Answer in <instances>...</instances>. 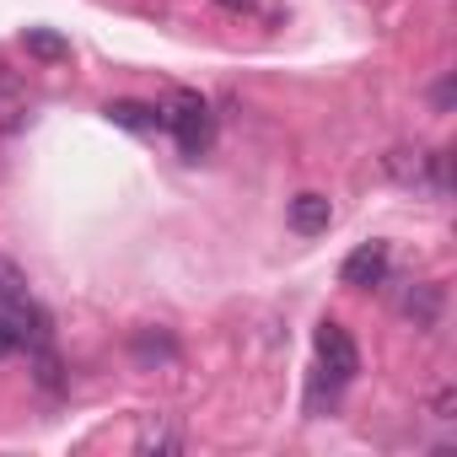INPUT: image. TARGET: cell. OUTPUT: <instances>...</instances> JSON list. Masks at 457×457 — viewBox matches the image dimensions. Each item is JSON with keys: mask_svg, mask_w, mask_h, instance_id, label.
Listing matches in <instances>:
<instances>
[{"mask_svg": "<svg viewBox=\"0 0 457 457\" xmlns=\"http://www.w3.org/2000/svg\"><path fill=\"white\" fill-rule=\"evenodd\" d=\"M312 345H318V366H323V377H328L334 387H345V382L361 371V350H355L350 328H339L334 318H328V323H318Z\"/></svg>", "mask_w": 457, "mask_h": 457, "instance_id": "cell-2", "label": "cell"}, {"mask_svg": "<svg viewBox=\"0 0 457 457\" xmlns=\"http://www.w3.org/2000/svg\"><path fill=\"white\" fill-rule=\"evenodd\" d=\"M398 312H403L414 328H436V318H441V286H414V291H403V296H398Z\"/></svg>", "mask_w": 457, "mask_h": 457, "instance_id": "cell-8", "label": "cell"}, {"mask_svg": "<svg viewBox=\"0 0 457 457\" xmlns=\"http://www.w3.org/2000/svg\"><path fill=\"white\" fill-rule=\"evenodd\" d=\"M135 452H156V457H172V452H183V430H178V420L172 414H145L140 420V430H135Z\"/></svg>", "mask_w": 457, "mask_h": 457, "instance_id": "cell-5", "label": "cell"}, {"mask_svg": "<svg viewBox=\"0 0 457 457\" xmlns=\"http://www.w3.org/2000/svg\"><path fill=\"white\" fill-rule=\"evenodd\" d=\"M17 302H28V275L17 259H0V307H17Z\"/></svg>", "mask_w": 457, "mask_h": 457, "instance_id": "cell-11", "label": "cell"}, {"mask_svg": "<svg viewBox=\"0 0 457 457\" xmlns=\"http://www.w3.org/2000/svg\"><path fill=\"white\" fill-rule=\"evenodd\" d=\"M328 220H334V204L323 194H296L291 199V232L318 237V232H328Z\"/></svg>", "mask_w": 457, "mask_h": 457, "instance_id": "cell-7", "label": "cell"}, {"mask_svg": "<svg viewBox=\"0 0 457 457\" xmlns=\"http://www.w3.org/2000/svg\"><path fill=\"white\" fill-rule=\"evenodd\" d=\"M22 49H28L33 60H44V65H65V60H71V38H60L54 28H28V33H22Z\"/></svg>", "mask_w": 457, "mask_h": 457, "instance_id": "cell-9", "label": "cell"}, {"mask_svg": "<svg viewBox=\"0 0 457 457\" xmlns=\"http://www.w3.org/2000/svg\"><path fill=\"white\" fill-rule=\"evenodd\" d=\"M17 97H22V76H17L12 65H0V108L17 103Z\"/></svg>", "mask_w": 457, "mask_h": 457, "instance_id": "cell-12", "label": "cell"}, {"mask_svg": "<svg viewBox=\"0 0 457 457\" xmlns=\"http://www.w3.org/2000/svg\"><path fill=\"white\" fill-rule=\"evenodd\" d=\"M129 355H135L140 366H167V361H178V345H172L167 334L145 328V334H135V339H129Z\"/></svg>", "mask_w": 457, "mask_h": 457, "instance_id": "cell-10", "label": "cell"}, {"mask_svg": "<svg viewBox=\"0 0 457 457\" xmlns=\"http://www.w3.org/2000/svg\"><path fill=\"white\" fill-rule=\"evenodd\" d=\"M119 129H167V108H156V103H135V97H119V103H108L103 108Z\"/></svg>", "mask_w": 457, "mask_h": 457, "instance_id": "cell-6", "label": "cell"}, {"mask_svg": "<svg viewBox=\"0 0 457 457\" xmlns=\"http://www.w3.org/2000/svg\"><path fill=\"white\" fill-rule=\"evenodd\" d=\"M452 97H457V81H452V76H441V81L430 87V103H436V113H446V108H452Z\"/></svg>", "mask_w": 457, "mask_h": 457, "instance_id": "cell-13", "label": "cell"}, {"mask_svg": "<svg viewBox=\"0 0 457 457\" xmlns=\"http://www.w3.org/2000/svg\"><path fill=\"white\" fill-rule=\"evenodd\" d=\"M339 280L345 286H355V291H366V286H382L387 280V243H361L345 264H339Z\"/></svg>", "mask_w": 457, "mask_h": 457, "instance_id": "cell-4", "label": "cell"}, {"mask_svg": "<svg viewBox=\"0 0 457 457\" xmlns=\"http://www.w3.org/2000/svg\"><path fill=\"white\" fill-rule=\"evenodd\" d=\"M430 414H436V420H457V393H452V387H441V393L430 398Z\"/></svg>", "mask_w": 457, "mask_h": 457, "instance_id": "cell-14", "label": "cell"}, {"mask_svg": "<svg viewBox=\"0 0 457 457\" xmlns=\"http://www.w3.org/2000/svg\"><path fill=\"white\" fill-rule=\"evenodd\" d=\"M167 129L178 135V145H183V156H199L204 145H210V108L199 103V97H178L172 108H167Z\"/></svg>", "mask_w": 457, "mask_h": 457, "instance_id": "cell-3", "label": "cell"}, {"mask_svg": "<svg viewBox=\"0 0 457 457\" xmlns=\"http://www.w3.org/2000/svg\"><path fill=\"white\" fill-rule=\"evenodd\" d=\"M220 12H248V0H215Z\"/></svg>", "mask_w": 457, "mask_h": 457, "instance_id": "cell-15", "label": "cell"}, {"mask_svg": "<svg viewBox=\"0 0 457 457\" xmlns=\"http://www.w3.org/2000/svg\"><path fill=\"white\" fill-rule=\"evenodd\" d=\"M382 172H387L393 183L425 188V194H436V199L452 194V156H446V151H409V145H398V151L382 156Z\"/></svg>", "mask_w": 457, "mask_h": 457, "instance_id": "cell-1", "label": "cell"}]
</instances>
